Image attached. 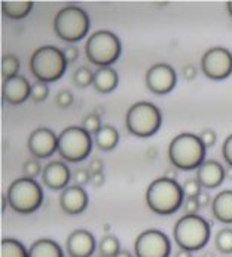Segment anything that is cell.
Listing matches in <instances>:
<instances>
[{
    "label": "cell",
    "mask_w": 232,
    "mask_h": 257,
    "mask_svg": "<svg viewBox=\"0 0 232 257\" xmlns=\"http://www.w3.org/2000/svg\"><path fill=\"white\" fill-rule=\"evenodd\" d=\"M185 193L182 184L168 177H159L146 189V204L159 216H170L183 207Z\"/></svg>",
    "instance_id": "6da1fadb"
},
{
    "label": "cell",
    "mask_w": 232,
    "mask_h": 257,
    "mask_svg": "<svg viewBox=\"0 0 232 257\" xmlns=\"http://www.w3.org/2000/svg\"><path fill=\"white\" fill-rule=\"evenodd\" d=\"M205 146L199 136L182 133L176 136L168 146V159L176 170L192 171L198 170L205 161Z\"/></svg>",
    "instance_id": "7a4b0ae2"
},
{
    "label": "cell",
    "mask_w": 232,
    "mask_h": 257,
    "mask_svg": "<svg viewBox=\"0 0 232 257\" xmlns=\"http://www.w3.org/2000/svg\"><path fill=\"white\" fill-rule=\"evenodd\" d=\"M67 60L64 51L52 46L45 45L38 48L32 58H30V72L38 79V82L51 83L60 80L67 70Z\"/></svg>",
    "instance_id": "3957f363"
},
{
    "label": "cell",
    "mask_w": 232,
    "mask_h": 257,
    "mask_svg": "<svg viewBox=\"0 0 232 257\" xmlns=\"http://www.w3.org/2000/svg\"><path fill=\"white\" fill-rule=\"evenodd\" d=\"M211 233V224L204 217L195 216H182L176 221L173 229V236L179 248L188 251H199L202 250L208 241Z\"/></svg>",
    "instance_id": "277c9868"
},
{
    "label": "cell",
    "mask_w": 232,
    "mask_h": 257,
    "mask_svg": "<svg viewBox=\"0 0 232 257\" xmlns=\"http://www.w3.org/2000/svg\"><path fill=\"white\" fill-rule=\"evenodd\" d=\"M9 207L18 214H32L43 204V189L36 179L20 177L8 187Z\"/></svg>",
    "instance_id": "5b68a950"
},
{
    "label": "cell",
    "mask_w": 232,
    "mask_h": 257,
    "mask_svg": "<svg viewBox=\"0 0 232 257\" xmlns=\"http://www.w3.org/2000/svg\"><path fill=\"white\" fill-rule=\"evenodd\" d=\"M122 45L113 32L98 30L88 37L85 43V54L89 63L98 66V69L110 67L121 57Z\"/></svg>",
    "instance_id": "8992f818"
},
{
    "label": "cell",
    "mask_w": 232,
    "mask_h": 257,
    "mask_svg": "<svg viewBox=\"0 0 232 257\" xmlns=\"http://www.w3.org/2000/svg\"><path fill=\"white\" fill-rule=\"evenodd\" d=\"M91 20L79 6H64L54 18V32L63 42L76 43L88 35Z\"/></svg>",
    "instance_id": "52a82bcc"
},
{
    "label": "cell",
    "mask_w": 232,
    "mask_h": 257,
    "mask_svg": "<svg viewBox=\"0 0 232 257\" xmlns=\"http://www.w3.org/2000/svg\"><path fill=\"white\" fill-rule=\"evenodd\" d=\"M162 125L161 110L149 101L134 103L125 116V126L130 134L139 139L152 137Z\"/></svg>",
    "instance_id": "ba28073f"
},
{
    "label": "cell",
    "mask_w": 232,
    "mask_h": 257,
    "mask_svg": "<svg viewBox=\"0 0 232 257\" xmlns=\"http://www.w3.org/2000/svg\"><path fill=\"white\" fill-rule=\"evenodd\" d=\"M92 145V136L83 126H67L58 134V155L70 164L85 161L91 155Z\"/></svg>",
    "instance_id": "9c48e42d"
},
{
    "label": "cell",
    "mask_w": 232,
    "mask_h": 257,
    "mask_svg": "<svg viewBox=\"0 0 232 257\" xmlns=\"http://www.w3.org/2000/svg\"><path fill=\"white\" fill-rule=\"evenodd\" d=\"M136 257H170L171 241L158 229H146L139 233L134 242Z\"/></svg>",
    "instance_id": "30bf717a"
},
{
    "label": "cell",
    "mask_w": 232,
    "mask_h": 257,
    "mask_svg": "<svg viewBox=\"0 0 232 257\" xmlns=\"http://www.w3.org/2000/svg\"><path fill=\"white\" fill-rule=\"evenodd\" d=\"M201 72L211 80H223L232 74V54L223 46L208 49L201 58Z\"/></svg>",
    "instance_id": "8fae6325"
},
{
    "label": "cell",
    "mask_w": 232,
    "mask_h": 257,
    "mask_svg": "<svg viewBox=\"0 0 232 257\" xmlns=\"http://www.w3.org/2000/svg\"><path fill=\"white\" fill-rule=\"evenodd\" d=\"M146 88L156 95H165L171 92L177 85V74L170 64L158 63L146 72Z\"/></svg>",
    "instance_id": "7c38bea8"
},
{
    "label": "cell",
    "mask_w": 232,
    "mask_h": 257,
    "mask_svg": "<svg viewBox=\"0 0 232 257\" xmlns=\"http://www.w3.org/2000/svg\"><path fill=\"white\" fill-rule=\"evenodd\" d=\"M27 147L36 159H48L58 152V136L52 130L40 126L30 134Z\"/></svg>",
    "instance_id": "4fadbf2b"
},
{
    "label": "cell",
    "mask_w": 232,
    "mask_h": 257,
    "mask_svg": "<svg viewBox=\"0 0 232 257\" xmlns=\"http://www.w3.org/2000/svg\"><path fill=\"white\" fill-rule=\"evenodd\" d=\"M32 86L33 85L23 74L6 79L2 83V100L12 106L23 104L32 97Z\"/></svg>",
    "instance_id": "5bb4252c"
},
{
    "label": "cell",
    "mask_w": 232,
    "mask_h": 257,
    "mask_svg": "<svg viewBox=\"0 0 232 257\" xmlns=\"http://www.w3.org/2000/svg\"><path fill=\"white\" fill-rule=\"evenodd\" d=\"M42 183L51 190H64L72 180V171L63 161H51L46 164L40 174Z\"/></svg>",
    "instance_id": "9a60e30c"
},
{
    "label": "cell",
    "mask_w": 232,
    "mask_h": 257,
    "mask_svg": "<svg viewBox=\"0 0 232 257\" xmlns=\"http://www.w3.org/2000/svg\"><path fill=\"white\" fill-rule=\"evenodd\" d=\"M97 248L98 244L94 235L86 229L73 230L66 241V251L69 257H91Z\"/></svg>",
    "instance_id": "2e32d148"
},
{
    "label": "cell",
    "mask_w": 232,
    "mask_h": 257,
    "mask_svg": "<svg viewBox=\"0 0 232 257\" xmlns=\"http://www.w3.org/2000/svg\"><path fill=\"white\" fill-rule=\"evenodd\" d=\"M88 204H89V198L82 186L70 184L60 193V207L66 214L77 216L86 210Z\"/></svg>",
    "instance_id": "e0dca14e"
},
{
    "label": "cell",
    "mask_w": 232,
    "mask_h": 257,
    "mask_svg": "<svg viewBox=\"0 0 232 257\" xmlns=\"http://www.w3.org/2000/svg\"><path fill=\"white\" fill-rule=\"evenodd\" d=\"M226 170L223 165L214 159L204 161V164L196 170V180L204 189H216L226 179Z\"/></svg>",
    "instance_id": "ac0fdd59"
},
{
    "label": "cell",
    "mask_w": 232,
    "mask_h": 257,
    "mask_svg": "<svg viewBox=\"0 0 232 257\" xmlns=\"http://www.w3.org/2000/svg\"><path fill=\"white\" fill-rule=\"evenodd\" d=\"M211 213L217 221L232 224V190H222L213 198Z\"/></svg>",
    "instance_id": "d6986e66"
},
{
    "label": "cell",
    "mask_w": 232,
    "mask_h": 257,
    "mask_svg": "<svg viewBox=\"0 0 232 257\" xmlns=\"http://www.w3.org/2000/svg\"><path fill=\"white\" fill-rule=\"evenodd\" d=\"M33 2L29 0H5L2 2V14L8 20H24L33 11Z\"/></svg>",
    "instance_id": "ffe728a7"
},
{
    "label": "cell",
    "mask_w": 232,
    "mask_h": 257,
    "mask_svg": "<svg viewBox=\"0 0 232 257\" xmlns=\"http://www.w3.org/2000/svg\"><path fill=\"white\" fill-rule=\"evenodd\" d=\"M119 83V76L116 73L115 69L112 67H104L98 69L94 73V88L100 94H109L113 89H116Z\"/></svg>",
    "instance_id": "44dd1931"
},
{
    "label": "cell",
    "mask_w": 232,
    "mask_h": 257,
    "mask_svg": "<svg viewBox=\"0 0 232 257\" xmlns=\"http://www.w3.org/2000/svg\"><path fill=\"white\" fill-rule=\"evenodd\" d=\"M29 257H64V251L54 239L40 238L30 245Z\"/></svg>",
    "instance_id": "7402d4cb"
},
{
    "label": "cell",
    "mask_w": 232,
    "mask_h": 257,
    "mask_svg": "<svg viewBox=\"0 0 232 257\" xmlns=\"http://www.w3.org/2000/svg\"><path fill=\"white\" fill-rule=\"evenodd\" d=\"M119 143V133L112 125H103L101 130L94 136V145L101 152H109Z\"/></svg>",
    "instance_id": "603a6c76"
},
{
    "label": "cell",
    "mask_w": 232,
    "mask_h": 257,
    "mask_svg": "<svg viewBox=\"0 0 232 257\" xmlns=\"http://www.w3.org/2000/svg\"><path fill=\"white\" fill-rule=\"evenodd\" d=\"M0 257H29V250L18 239L3 238L0 242Z\"/></svg>",
    "instance_id": "cb8c5ba5"
},
{
    "label": "cell",
    "mask_w": 232,
    "mask_h": 257,
    "mask_svg": "<svg viewBox=\"0 0 232 257\" xmlns=\"http://www.w3.org/2000/svg\"><path fill=\"white\" fill-rule=\"evenodd\" d=\"M121 242L115 235H104L100 242H98V253L100 256L104 257H116L121 251Z\"/></svg>",
    "instance_id": "d4e9b609"
},
{
    "label": "cell",
    "mask_w": 232,
    "mask_h": 257,
    "mask_svg": "<svg viewBox=\"0 0 232 257\" xmlns=\"http://www.w3.org/2000/svg\"><path fill=\"white\" fill-rule=\"evenodd\" d=\"M20 72V60L14 54H6L2 58V77L3 80L18 76Z\"/></svg>",
    "instance_id": "484cf974"
},
{
    "label": "cell",
    "mask_w": 232,
    "mask_h": 257,
    "mask_svg": "<svg viewBox=\"0 0 232 257\" xmlns=\"http://www.w3.org/2000/svg\"><path fill=\"white\" fill-rule=\"evenodd\" d=\"M214 244L216 248L222 253V254H231L232 253V229L231 227H225L220 229L216 236H214Z\"/></svg>",
    "instance_id": "4316f807"
},
{
    "label": "cell",
    "mask_w": 232,
    "mask_h": 257,
    "mask_svg": "<svg viewBox=\"0 0 232 257\" xmlns=\"http://www.w3.org/2000/svg\"><path fill=\"white\" fill-rule=\"evenodd\" d=\"M73 83L80 89L88 88L94 85V73L88 67H79L73 73Z\"/></svg>",
    "instance_id": "83f0119b"
},
{
    "label": "cell",
    "mask_w": 232,
    "mask_h": 257,
    "mask_svg": "<svg viewBox=\"0 0 232 257\" xmlns=\"http://www.w3.org/2000/svg\"><path fill=\"white\" fill-rule=\"evenodd\" d=\"M82 126L92 136H95L100 130H101V119H100V116L97 114V113H89L85 119H83V122H82Z\"/></svg>",
    "instance_id": "f1b7e54d"
},
{
    "label": "cell",
    "mask_w": 232,
    "mask_h": 257,
    "mask_svg": "<svg viewBox=\"0 0 232 257\" xmlns=\"http://www.w3.org/2000/svg\"><path fill=\"white\" fill-rule=\"evenodd\" d=\"M49 95V88H48V83H43V82H36L33 86H32V100L35 103H42L48 98Z\"/></svg>",
    "instance_id": "f546056e"
},
{
    "label": "cell",
    "mask_w": 232,
    "mask_h": 257,
    "mask_svg": "<svg viewBox=\"0 0 232 257\" xmlns=\"http://www.w3.org/2000/svg\"><path fill=\"white\" fill-rule=\"evenodd\" d=\"M183 187V193H185V198H198L199 193L202 192V186L199 184V182L196 179H188L185 183L182 184Z\"/></svg>",
    "instance_id": "4dcf8cb0"
},
{
    "label": "cell",
    "mask_w": 232,
    "mask_h": 257,
    "mask_svg": "<svg viewBox=\"0 0 232 257\" xmlns=\"http://www.w3.org/2000/svg\"><path fill=\"white\" fill-rule=\"evenodd\" d=\"M42 170L43 168L40 167L38 159H29L23 165V171H24L26 177H29V179H36L38 176L42 174Z\"/></svg>",
    "instance_id": "1f68e13d"
},
{
    "label": "cell",
    "mask_w": 232,
    "mask_h": 257,
    "mask_svg": "<svg viewBox=\"0 0 232 257\" xmlns=\"http://www.w3.org/2000/svg\"><path fill=\"white\" fill-rule=\"evenodd\" d=\"M72 180L76 186H85L91 183V171L89 168H76L72 174Z\"/></svg>",
    "instance_id": "d6a6232c"
},
{
    "label": "cell",
    "mask_w": 232,
    "mask_h": 257,
    "mask_svg": "<svg viewBox=\"0 0 232 257\" xmlns=\"http://www.w3.org/2000/svg\"><path fill=\"white\" fill-rule=\"evenodd\" d=\"M55 103H57V106L67 109L73 104V94L69 89H61L55 97Z\"/></svg>",
    "instance_id": "836d02e7"
},
{
    "label": "cell",
    "mask_w": 232,
    "mask_h": 257,
    "mask_svg": "<svg viewBox=\"0 0 232 257\" xmlns=\"http://www.w3.org/2000/svg\"><path fill=\"white\" fill-rule=\"evenodd\" d=\"M182 208H183L186 216H195L199 211L201 205L198 202V198H185V202H183Z\"/></svg>",
    "instance_id": "e575fe53"
},
{
    "label": "cell",
    "mask_w": 232,
    "mask_h": 257,
    "mask_svg": "<svg viewBox=\"0 0 232 257\" xmlns=\"http://www.w3.org/2000/svg\"><path fill=\"white\" fill-rule=\"evenodd\" d=\"M199 139H201V142H202V145L205 146V149L214 146V145H216V140H217L216 133H214L213 130H210V128L202 130L201 134H199Z\"/></svg>",
    "instance_id": "d590c367"
},
{
    "label": "cell",
    "mask_w": 232,
    "mask_h": 257,
    "mask_svg": "<svg viewBox=\"0 0 232 257\" xmlns=\"http://www.w3.org/2000/svg\"><path fill=\"white\" fill-rule=\"evenodd\" d=\"M222 156L223 159L226 161V164L232 167V134L226 137V140L223 142V146H222Z\"/></svg>",
    "instance_id": "8d00e7d4"
},
{
    "label": "cell",
    "mask_w": 232,
    "mask_h": 257,
    "mask_svg": "<svg viewBox=\"0 0 232 257\" xmlns=\"http://www.w3.org/2000/svg\"><path fill=\"white\" fill-rule=\"evenodd\" d=\"M64 55H66V60H67V63H69V64H73L77 58H79V49H77L76 46H72V45H69V46L64 49Z\"/></svg>",
    "instance_id": "74e56055"
},
{
    "label": "cell",
    "mask_w": 232,
    "mask_h": 257,
    "mask_svg": "<svg viewBox=\"0 0 232 257\" xmlns=\"http://www.w3.org/2000/svg\"><path fill=\"white\" fill-rule=\"evenodd\" d=\"M103 168H104V164L100 158H92L89 161V171L91 174L92 173H103Z\"/></svg>",
    "instance_id": "f35d334b"
},
{
    "label": "cell",
    "mask_w": 232,
    "mask_h": 257,
    "mask_svg": "<svg viewBox=\"0 0 232 257\" xmlns=\"http://www.w3.org/2000/svg\"><path fill=\"white\" fill-rule=\"evenodd\" d=\"M183 77L186 79V80H193L195 77H196V74H198V70H196V67L192 66V64H188V66H185L183 67Z\"/></svg>",
    "instance_id": "ab89813d"
},
{
    "label": "cell",
    "mask_w": 232,
    "mask_h": 257,
    "mask_svg": "<svg viewBox=\"0 0 232 257\" xmlns=\"http://www.w3.org/2000/svg\"><path fill=\"white\" fill-rule=\"evenodd\" d=\"M106 182V177H104V173H92L91 174V184L94 187H100L103 186Z\"/></svg>",
    "instance_id": "60d3db41"
},
{
    "label": "cell",
    "mask_w": 232,
    "mask_h": 257,
    "mask_svg": "<svg viewBox=\"0 0 232 257\" xmlns=\"http://www.w3.org/2000/svg\"><path fill=\"white\" fill-rule=\"evenodd\" d=\"M198 202H199L201 208H205V207H208L210 202H213V201H211V196L208 195V192L202 190V192L199 193V196H198Z\"/></svg>",
    "instance_id": "b9f144b4"
},
{
    "label": "cell",
    "mask_w": 232,
    "mask_h": 257,
    "mask_svg": "<svg viewBox=\"0 0 232 257\" xmlns=\"http://www.w3.org/2000/svg\"><path fill=\"white\" fill-rule=\"evenodd\" d=\"M174 257H192V253H191V251H188V250H183V248H180V250L176 253V256Z\"/></svg>",
    "instance_id": "7bdbcfd3"
},
{
    "label": "cell",
    "mask_w": 232,
    "mask_h": 257,
    "mask_svg": "<svg viewBox=\"0 0 232 257\" xmlns=\"http://www.w3.org/2000/svg\"><path fill=\"white\" fill-rule=\"evenodd\" d=\"M9 205V199H8V195H3L2 196V211H5Z\"/></svg>",
    "instance_id": "ee69618b"
},
{
    "label": "cell",
    "mask_w": 232,
    "mask_h": 257,
    "mask_svg": "<svg viewBox=\"0 0 232 257\" xmlns=\"http://www.w3.org/2000/svg\"><path fill=\"white\" fill-rule=\"evenodd\" d=\"M116 257H134L128 250H121L119 253H118V256Z\"/></svg>",
    "instance_id": "f6af8a7d"
},
{
    "label": "cell",
    "mask_w": 232,
    "mask_h": 257,
    "mask_svg": "<svg viewBox=\"0 0 232 257\" xmlns=\"http://www.w3.org/2000/svg\"><path fill=\"white\" fill-rule=\"evenodd\" d=\"M225 170H226V173H225L226 179H229V180H232V167H229V165H228V168H225Z\"/></svg>",
    "instance_id": "bcb514c9"
},
{
    "label": "cell",
    "mask_w": 232,
    "mask_h": 257,
    "mask_svg": "<svg viewBox=\"0 0 232 257\" xmlns=\"http://www.w3.org/2000/svg\"><path fill=\"white\" fill-rule=\"evenodd\" d=\"M226 8H228V12H229V15L232 17V0H231V2H228V3H226Z\"/></svg>",
    "instance_id": "7dc6e473"
},
{
    "label": "cell",
    "mask_w": 232,
    "mask_h": 257,
    "mask_svg": "<svg viewBox=\"0 0 232 257\" xmlns=\"http://www.w3.org/2000/svg\"><path fill=\"white\" fill-rule=\"evenodd\" d=\"M205 257H213V254H211V253H207V254H205Z\"/></svg>",
    "instance_id": "c3c4849f"
},
{
    "label": "cell",
    "mask_w": 232,
    "mask_h": 257,
    "mask_svg": "<svg viewBox=\"0 0 232 257\" xmlns=\"http://www.w3.org/2000/svg\"><path fill=\"white\" fill-rule=\"evenodd\" d=\"M95 257H104V256H95Z\"/></svg>",
    "instance_id": "681fc988"
}]
</instances>
